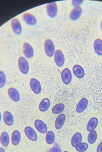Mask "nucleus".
I'll use <instances>...</instances> for the list:
<instances>
[{"instance_id": "dca6fc26", "label": "nucleus", "mask_w": 102, "mask_h": 152, "mask_svg": "<svg viewBox=\"0 0 102 152\" xmlns=\"http://www.w3.org/2000/svg\"><path fill=\"white\" fill-rule=\"evenodd\" d=\"M88 103V101L87 99H82L77 104L76 108V112L78 113H81L83 112L87 108Z\"/></svg>"}, {"instance_id": "f03ea898", "label": "nucleus", "mask_w": 102, "mask_h": 152, "mask_svg": "<svg viewBox=\"0 0 102 152\" xmlns=\"http://www.w3.org/2000/svg\"><path fill=\"white\" fill-rule=\"evenodd\" d=\"M18 64L20 72L23 74H27L29 71V66L27 59L24 57H20L19 58Z\"/></svg>"}, {"instance_id": "9d476101", "label": "nucleus", "mask_w": 102, "mask_h": 152, "mask_svg": "<svg viewBox=\"0 0 102 152\" xmlns=\"http://www.w3.org/2000/svg\"><path fill=\"white\" fill-rule=\"evenodd\" d=\"M23 53L26 57L27 58H33L34 54L33 48L29 43L25 42L23 44Z\"/></svg>"}, {"instance_id": "7c9ffc66", "label": "nucleus", "mask_w": 102, "mask_h": 152, "mask_svg": "<svg viewBox=\"0 0 102 152\" xmlns=\"http://www.w3.org/2000/svg\"><path fill=\"white\" fill-rule=\"evenodd\" d=\"M97 152H102V141L99 143L97 148Z\"/></svg>"}, {"instance_id": "423d86ee", "label": "nucleus", "mask_w": 102, "mask_h": 152, "mask_svg": "<svg viewBox=\"0 0 102 152\" xmlns=\"http://www.w3.org/2000/svg\"><path fill=\"white\" fill-rule=\"evenodd\" d=\"M12 29L17 35H20L22 32V26L20 22L17 18L12 19L11 21Z\"/></svg>"}, {"instance_id": "a211bd4d", "label": "nucleus", "mask_w": 102, "mask_h": 152, "mask_svg": "<svg viewBox=\"0 0 102 152\" xmlns=\"http://www.w3.org/2000/svg\"><path fill=\"white\" fill-rule=\"evenodd\" d=\"M65 120L66 115L64 114H61L58 116L55 121V127L57 129H59L63 127Z\"/></svg>"}, {"instance_id": "72a5a7b5", "label": "nucleus", "mask_w": 102, "mask_h": 152, "mask_svg": "<svg viewBox=\"0 0 102 152\" xmlns=\"http://www.w3.org/2000/svg\"><path fill=\"white\" fill-rule=\"evenodd\" d=\"M64 152H67V151H64Z\"/></svg>"}, {"instance_id": "bb28decb", "label": "nucleus", "mask_w": 102, "mask_h": 152, "mask_svg": "<svg viewBox=\"0 0 102 152\" xmlns=\"http://www.w3.org/2000/svg\"><path fill=\"white\" fill-rule=\"evenodd\" d=\"M88 148V145L87 143L82 142L80 143L75 147L76 151L79 152H83L86 151Z\"/></svg>"}, {"instance_id": "4be33fe9", "label": "nucleus", "mask_w": 102, "mask_h": 152, "mask_svg": "<svg viewBox=\"0 0 102 152\" xmlns=\"http://www.w3.org/2000/svg\"><path fill=\"white\" fill-rule=\"evenodd\" d=\"M50 106V101L48 98H44L42 100L39 104V110L42 112L47 111Z\"/></svg>"}, {"instance_id": "473e14b6", "label": "nucleus", "mask_w": 102, "mask_h": 152, "mask_svg": "<svg viewBox=\"0 0 102 152\" xmlns=\"http://www.w3.org/2000/svg\"><path fill=\"white\" fill-rule=\"evenodd\" d=\"M100 26H101V30H102V22H101V25H100Z\"/></svg>"}, {"instance_id": "6ab92c4d", "label": "nucleus", "mask_w": 102, "mask_h": 152, "mask_svg": "<svg viewBox=\"0 0 102 152\" xmlns=\"http://www.w3.org/2000/svg\"><path fill=\"white\" fill-rule=\"evenodd\" d=\"M21 139V134L19 131L15 130L12 132V143L14 146L17 145L19 144Z\"/></svg>"}, {"instance_id": "2eb2a0df", "label": "nucleus", "mask_w": 102, "mask_h": 152, "mask_svg": "<svg viewBox=\"0 0 102 152\" xmlns=\"http://www.w3.org/2000/svg\"><path fill=\"white\" fill-rule=\"evenodd\" d=\"M3 120L4 123L8 126H12L14 122V118L11 113L9 111H6L4 113Z\"/></svg>"}, {"instance_id": "f8f14e48", "label": "nucleus", "mask_w": 102, "mask_h": 152, "mask_svg": "<svg viewBox=\"0 0 102 152\" xmlns=\"http://www.w3.org/2000/svg\"><path fill=\"white\" fill-rule=\"evenodd\" d=\"M34 125L35 129L41 133L44 134V133H46L48 131L47 125L41 120H35Z\"/></svg>"}, {"instance_id": "f257e3e1", "label": "nucleus", "mask_w": 102, "mask_h": 152, "mask_svg": "<svg viewBox=\"0 0 102 152\" xmlns=\"http://www.w3.org/2000/svg\"><path fill=\"white\" fill-rule=\"evenodd\" d=\"M44 50L47 56L49 57H52L55 53V47L52 40L47 39L44 44Z\"/></svg>"}, {"instance_id": "6e6552de", "label": "nucleus", "mask_w": 102, "mask_h": 152, "mask_svg": "<svg viewBox=\"0 0 102 152\" xmlns=\"http://www.w3.org/2000/svg\"><path fill=\"white\" fill-rule=\"evenodd\" d=\"M30 86L34 93L36 94H40L41 91V86L40 82L35 79L32 78L30 81Z\"/></svg>"}, {"instance_id": "5701e85b", "label": "nucleus", "mask_w": 102, "mask_h": 152, "mask_svg": "<svg viewBox=\"0 0 102 152\" xmlns=\"http://www.w3.org/2000/svg\"><path fill=\"white\" fill-rule=\"evenodd\" d=\"M9 137L8 132H4L1 134V143L4 147H7L9 144Z\"/></svg>"}, {"instance_id": "9b49d317", "label": "nucleus", "mask_w": 102, "mask_h": 152, "mask_svg": "<svg viewBox=\"0 0 102 152\" xmlns=\"http://www.w3.org/2000/svg\"><path fill=\"white\" fill-rule=\"evenodd\" d=\"M24 131L25 134L30 140L32 141H36L37 140V133L32 127L27 126L25 128Z\"/></svg>"}, {"instance_id": "a878e982", "label": "nucleus", "mask_w": 102, "mask_h": 152, "mask_svg": "<svg viewBox=\"0 0 102 152\" xmlns=\"http://www.w3.org/2000/svg\"><path fill=\"white\" fill-rule=\"evenodd\" d=\"M97 138V134L95 131L93 130L90 132L88 135V142L90 144H94Z\"/></svg>"}, {"instance_id": "c85d7f7f", "label": "nucleus", "mask_w": 102, "mask_h": 152, "mask_svg": "<svg viewBox=\"0 0 102 152\" xmlns=\"http://www.w3.org/2000/svg\"><path fill=\"white\" fill-rule=\"evenodd\" d=\"M47 152H61V149L58 145L55 146Z\"/></svg>"}, {"instance_id": "7ed1b4c3", "label": "nucleus", "mask_w": 102, "mask_h": 152, "mask_svg": "<svg viewBox=\"0 0 102 152\" xmlns=\"http://www.w3.org/2000/svg\"><path fill=\"white\" fill-rule=\"evenodd\" d=\"M47 14L51 18H55L57 15L58 7L55 2H50L47 4L46 7Z\"/></svg>"}, {"instance_id": "f3484780", "label": "nucleus", "mask_w": 102, "mask_h": 152, "mask_svg": "<svg viewBox=\"0 0 102 152\" xmlns=\"http://www.w3.org/2000/svg\"><path fill=\"white\" fill-rule=\"evenodd\" d=\"M94 49L95 53L99 56H102V40L100 39H97L94 43Z\"/></svg>"}, {"instance_id": "c756f323", "label": "nucleus", "mask_w": 102, "mask_h": 152, "mask_svg": "<svg viewBox=\"0 0 102 152\" xmlns=\"http://www.w3.org/2000/svg\"><path fill=\"white\" fill-rule=\"evenodd\" d=\"M83 2H84L83 1H77V0L72 1V5L75 7H78L80 5H82Z\"/></svg>"}, {"instance_id": "b1692460", "label": "nucleus", "mask_w": 102, "mask_h": 152, "mask_svg": "<svg viewBox=\"0 0 102 152\" xmlns=\"http://www.w3.org/2000/svg\"><path fill=\"white\" fill-rule=\"evenodd\" d=\"M64 108L65 106L64 104H62V103L56 104L52 108V113L54 114H59L63 112Z\"/></svg>"}, {"instance_id": "0eeeda50", "label": "nucleus", "mask_w": 102, "mask_h": 152, "mask_svg": "<svg viewBox=\"0 0 102 152\" xmlns=\"http://www.w3.org/2000/svg\"><path fill=\"white\" fill-rule=\"evenodd\" d=\"M61 79L64 84L68 85L71 83L72 80V74L69 69H64L61 72Z\"/></svg>"}, {"instance_id": "aec40b11", "label": "nucleus", "mask_w": 102, "mask_h": 152, "mask_svg": "<svg viewBox=\"0 0 102 152\" xmlns=\"http://www.w3.org/2000/svg\"><path fill=\"white\" fill-rule=\"evenodd\" d=\"M82 136L80 132H77L73 136L71 140V144L74 147H76L79 144L81 143Z\"/></svg>"}, {"instance_id": "2f4dec72", "label": "nucleus", "mask_w": 102, "mask_h": 152, "mask_svg": "<svg viewBox=\"0 0 102 152\" xmlns=\"http://www.w3.org/2000/svg\"><path fill=\"white\" fill-rule=\"evenodd\" d=\"M0 152H5V151H4V149L3 148H2L1 147L0 148Z\"/></svg>"}, {"instance_id": "4468645a", "label": "nucleus", "mask_w": 102, "mask_h": 152, "mask_svg": "<svg viewBox=\"0 0 102 152\" xmlns=\"http://www.w3.org/2000/svg\"><path fill=\"white\" fill-rule=\"evenodd\" d=\"M73 72L75 77L78 79H82L85 75L84 70L81 66L75 65L72 68Z\"/></svg>"}, {"instance_id": "20e7f679", "label": "nucleus", "mask_w": 102, "mask_h": 152, "mask_svg": "<svg viewBox=\"0 0 102 152\" xmlns=\"http://www.w3.org/2000/svg\"><path fill=\"white\" fill-rule=\"evenodd\" d=\"M22 19L24 22L29 26H35L37 24V21L35 17L31 13L26 12L22 16Z\"/></svg>"}, {"instance_id": "393cba45", "label": "nucleus", "mask_w": 102, "mask_h": 152, "mask_svg": "<svg viewBox=\"0 0 102 152\" xmlns=\"http://www.w3.org/2000/svg\"><path fill=\"white\" fill-rule=\"evenodd\" d=\"M55 139V136L54 132L51 131L48 132L46 135V140L47 143L49 145H51L54 143Z\"/></svg>"}, {"instance_id": "cd10ccee", "label": "nucleus", "mask_w": 102, "mask_h": 152, "mask_svg": "<svg viewBox=\"0 0 102 152\" xmlns=\"http://www.w3.org/2000/svg\"><path fill=\"white\" fill-rule=\"evenodd\" d=\"M0 78H1V88H2L5 85L6 83V76L5 74L3 71H1L0 73Z\"/></svg>"}, {"instance_id": "1a4fd4ad", "label": "nucleus", "mask_w": 102, "mask_h": 152, "mask_svg": "<svg viewBox=\"0 0 102 152\" xmlns=\"http://www.w3.org/2000/svg\"><path fill=\"white\" fill-rule=\"evenodd\" d=\"M82 13V9L80 6L75 7L70 12L69 17L72 21H75L80 18Z\"/></svg>"}, {"instance_id": "ddd939ff", "label": "nucleus", "mask_w": 102, "mask_h": 152, "mask_svg": "<svg viewBox=\"0 0 102 152\" xmlns=\"http://www.w3.org/2000/svg\"><path fill=\"white\" fill-rule=\"evenodd\" d=\"M8 94L10 98L15 102L20 100V96L18 91L15 88H10L8 90Z\"/></svg>"}, {"instance_id": "412c9836", "label": "nucleus", "mask_w": 102, "mask_h": 152, "mask_svg": "<svg viewBox=\"0 0 102 152\" xmlns=\"http://www.w3.org/2000/svg\"><path fill=\"white\" fill-rule=\"evenodd\" d=\"M98 124V120L96 117H93L89 121L87 125V129L88 132L94 130Z\"/></svg>"}, {"instance_id": "39448f33", "label": "nucleus", "mask_w": 102, "mask_h": 152, "mask_svg": "<svg viewBox=\"0 0 102 152\" xmlns=\"http://www.w3.org/2000/svg\"><path fill=\"white\" fill-rule=\"evenodd\" d=\"M54 60L56 65L59 67H62L64 66L65 58L61 50H56L54 54Z\"/></svg>"}]
</instances>
